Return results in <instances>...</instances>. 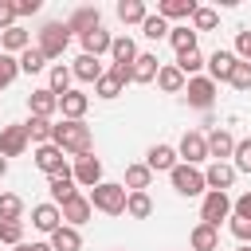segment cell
<instances>
[{
	"mask_svg": "<svg viewBox=\"0 0 251 251\" xmlns=\"http://www.w3.org/2000/svg\"><path fill=\"white\" fill-rule=\"evenodd\" d=\"M55 145H59L63 153L86 157V153H90V126H86V122H67V118H63V126H55Z\"/></svg>",
	"mask_w": 251,
	"mask_h": 251,
	"instance_id": "obj_1",
	"label": "cell"
},
{
	"mask_svg": "<svg viewBox=\"0 0 251 251\" xmlns=\"http://www.w3.org/2000/svg\"><path fill=\"white\" fill-rule=\"evenodd\" d=\"M126 200H129L126 184L102 180V184L90 188V208H98V212H106V216H122V212H126Z\"/></svg>",
	"mask_w": 251,
	"mask_h": 251,
	"instance_id": "obj_2",
	"label": "cell"
},
{
	"mask_svg": "<svg viewBox=\"0 0 251 251\" xmlns=\"http://www.w3.org/2000/svg\"><path fill=\"white\" fill-rule=\"evenodd\" d=\"M67 43H71V31H67V24H59V20H51V24H43L39 27V51H43V59H59L63 51H67Z\"/></svg>",
	"mask_w": 251,
	"mask_h": 251,
	"instance_id": "obj_3",
	"label": "cell"
},
{
	"mask_svg": "<svg viewBox=\"0 0 251 251\" xmlns=\"http://www.w3.org/2000/svg\"><path fill=\"white\" fill-rule=\"evenodd\" d=\"M169 180H173V188L180 192V196H200V192H208V180H204V173L196 169V165H176L173 173H169Z\"/></svg>",
	"mask_w": 251,
	"mask_h": 251,
	"instance_id": "obj_4",
	"label": "cell"
},
{
	"mask_svg": "<svg viewBox=\"0 0 251 251\" xmlns=\"http://www.w3.org/2000/svg\"><path fill=\"white\" fill-rule=\"evenodd\" d=\"M227 216H231V200H227V192H204L200 224H208V227L220 231V220H227Z\"/></svg>",
	"mask_w": 251,
	"mask_h": 251,
	"instance_id": "obj_5",
	"label": "cell"
},
{
	"mask_svg": "<svg viewBox=\"0 0 251 251\" xmlns=\"http://www.w3.org/2000/svg\"><path fill=\"white\" fill-rule=\"evenodd\" d=\"M184 98H188V106H196V110H212V102H216V82L196 75V78L184 82Z\"/></svg>",
	"mask_w": 251,
	"mask_h": 251,
	"instance_id": "obj_6",
	"label": "cell"
},
{
	"mask_svg": "<svg viewBox=\"0 0 251 251\" xmlns=\"http://www.w3.org/2000/svg\"><path fill=\"white\" fill-rule=\"evenodd\" d=\"M71 176H75V184H82V188H94V184H102V161H98L94 153H86V157H75V169H71Z\"/></svg>",
	"mask_w": 251,
	"mask_h": 251,
	"instance_id": "obj_7",
	"label": "cell"
},
{
	"mask_svg": "<svg viewBox=\"0 0 251 251\" xmlns=\"http://www.w3.org/2000/svg\"><path fill=\"white\" fill-rule=\"evenodd\" d=\"M27 141H31L27 126H4L0 129V157H20L27 149Z\"/></svg>",
	"mask_w": 251,
	"mask_h": 251,
	"instance_id": "obj_8",
	"label": "cell"
},
{
	"mask_svg": "<svg viewBox=\"0 0 251 251\" xmlns=\"http://www.w3.org/2000/svg\"><path fill=\"white\" fill-rule=\"evenodd\" d=\"M176 153L184 157V165H200V161H208V137L196 133V129H188V133L180 137V149H176Z\"/></svg>",
	"mask_w": 251,
	"mask_h": 251,
	"instance_id": "obj_9",
	"label": "cell"
},
{
	"mask_svg": "<svg viewBox=\"0 0 251 251\" xmlns=\"http://www.w3.org/2000/svg\"><path fill=\"white\" fill-rule=\"evenodd\" d=\"M35 165H39V169H43L47 176L71 173V169H67V161H63V149H59L55 141H51V145H39V149H35Z\"/></svg>",
	"mask_w": 251,
	"mask_h": 251,
	"instance_id": "obj_10",
	"label": "cell"
},
{
	"mask_svg": "<svg viewBox=\"0 0 251 251\" xmlns=\"http://www.w3.org/2000/svg\"><path fill=\"white\" fill-rule=\"evenodd\" d=\"M204 180H208V192H227L231 180H235V165H227V161H212L208 173H204Z\"/></svg>",
	"mask_w": 251,
	"mask_h": 251,
	"instance_id": "obj_11",
	"label": "cell"
},
{
	"mask_svg": "<svg viewBox=\"0 0 251 251\" xmlns=\"http://www.w3.org/2000/svg\"><path fill=\"white\" fill-rule=\"evenodd\" d=\"M59 212H63V220H67L71 227H78V224H86V220H90V212H94V208H90V196L75 192L67 204H59Z\"/></svg>",
	"mask_w": 251,
	"mask_h": 251,
	"instance_id": "obj_12",
	"label": "cell"
},
{
	"mask_svg": "<svg viewBox=\"0 0 251 251\" xmlns=\"http://www.w3.org/2000/svg\"><path fill=\"white\" fill-rule=\"evenodd\" d=\"M235 55L231 51H212V59H208V78L212 82H231V71H235Z\"/></svg>",
	"mask_w": 251,
	"mask_h": 251,
	"instance_id": "obj_13",
	"label": "cell"
},
{
	"mask_svg": "<svg viewBox=\"0 0 251 251\" xmlns=\"http://www.w3.org/2000/svg\"><path fill=\"white\" fill-rule=\"evenodd\" d=\"M31 224L39 227V231H59L63 227V212H59V204H35L31 208Z\"/></svg>",
	"mask_w": 251,
	"mask_h": 251,
	"instance_id": "obj_14",
	"label": "cell"
},
{
	"mask_svg": "<svg viewBox=\"0 0 251 251\" xmlns=\"http://www.w3.org/2000/svg\"><path fill=\"white\" fill-rule=\"evenodd\" d=\"M94 27H102V16H98V8H75V16L67 20V31H75L78 39H82L86 31H94Z\"/></svg>",
	"mask_w": 251,
	"mask_h": 251,
	"instance_id": "obj_15",
	"label": "cell"
},
{
	"mask_svg": "<svg viewBox=\"0 0 251 251\" xmlns=\"http://www.w3.org/2000/svg\"><path fill=\"white\" fill-rule=\"evenodd\" d=\"M27 106H31V118H51L55 110H59V94L55 90H31V98H27Z\"/></svg>",
	"mask_w": 251,
	"mask_h": 251,
	"instance_id": "obj_16",
	"label": "cell"
},
{
	"mask_svg": "<svg viewBox=\"0 0 251 251\" xmlns=\"http://www.w3.org/2000/svg\"><path fill=\"white\" fill-rule=\"evenodd\" d=\"M86 106H90V98H86L82 90H67V94L59 98V110H63V118H67V122H82Z\"/></svg>",
	"mask_w": 251,
	"mask_h": 251,
	"instance_id": "obj_17",
	"label": "cell"
},
{
	"mask_svg": "<svg viewBox=\"0 0 251 251\" xmlns=\"http://www.w3.org/2000/svg\"><path fill=\"white\" fill-rule=\"evenodd\" d=\"M196 0H161L157 4V16H165V20H192L196 16Z\"/></svg>",
	"mask_w": 251,
	"mask_h": 251,
	"instance_id": "obj_18",
	"label": "cell"
},
{
	"mask_svg": "<svg viewBox=\"0 0 251 251\" xmlns=\"http://www.w3.org/2000/svg\"><path fill=\"white\" fill-rule=\"evenodd\" d=\"M27 47H31V35H27L20 24H16V27H8V31H0V51H4V55H16V51L24 55Z\"/></svg>",
	"mask_w": 251,
	"mask_h": 251,
	"instance_id": "obj_19",
	"label": "cell"
},
{
	"mask_svg": "<svg viewBox=\"0 0 251 251\" xmlns=\"http://www.w3.org/2000/svg\"><path fill=\"white\" fill-rule=\"evenodd\" d=\"M110 47H114V35H110L106 27H94V31L82 35V55H94V59H98V55H106Z\"/></svg>",
	"mask_w": 251,
	"mask_h": 251,
	"instance_id": "obj_20",
	"label": "cell"
},
{
	"mask_svg": "<svg viewBox=\"0 0 251 251\" xmlns=\"http://www.w3.org/2000/svg\"><path fill=\"white\" fill-rule=\"evenodd\" d=\"M231 153H235V137H231L227 129H212V133H208V157L224 161V157H231Z\"/></svg>",
	"mask_w": 251,
	"mask_h": 251,
	"instance_id": "obj_21",
	"label": "cell"
},
{
	"mask_svg": "<svg viewBox=\"0 0 251 251\" xmlns=\"http://www.w3.org/2000/svg\"><path fill=\"white\" fill-rule=\"evenodd\" d=\"M145 165H149L153 173H173V169H176V149H173V145H153Z\"/></svg>",
	"mask_w": 251,
	"mask_h": 251,
	"instance_id": "obj_22",
	"label": "cell"
},
{
	"mask_svg": "<svg viewBox=\"0 0 251 251\" xmlns=\"http://www.w3.org/2000/svg\"><path fill=\"white\" fill-rule=\"evenodd\" d=\"M71 71H75V78H78V82H98V78L106 75V71H102V63H98L94 55H78Z\"/></svg>",
	"mask_w": 251,
	"mask_h": 251,
	"instance_id": "obj_23",
	"label": "cell"
},
{
	"mask_svg": "<svg viewBox=\"0 0 251 251\" xmlns=\"http://www.w3.org/2000/svg\"><path fill=\"white\" fill-rule=\"evenodd\" d=\"M184 82H188V78L176 71V63H169V67L157 71V86H161L165 94H184Z\"/></svg>",
	"mask_w": 251,
	"mask_h": 251,
	"instance_id": "obj_24",
	"label": "cell"
},
{
	"mask_svg": "<svg viewBox=\"0 0 251 251\" xmlns=\"http://www.w3.org/2000/svg\"><path fill=\"white\" fill-rule=\"evenodd\" d=\"M188 243H192V251H216L220 247V231L208 227V224H196L192 235H188Z\"/></svg>",
	"mask_w": 251,
	"mask_h": 251,
	"instance_id": "obj_25",
	"label": "cell"
},
{
	"mask_svg": "<svg viewBox=\"0 0 251 251\" xmlns=\"http://www.w3.org/2000/svg\"><path fill=\"white\" fill-rule=\"evenodd\" d=\"M55 251H78L82 247V235H78V227H71V224H63L59 231H51V239H47Z\"/></svg>",
	"mask_w": 251,
	"mask_h": 251,
	"instance_id": "obj_26",
	"label": "cell"
},
{
	"mask_svg": "<svg viewBox=\"0 0 251 251\" xmlns=\"http://www.w3.org/2000/svg\"><path fill=\"white\" fill-rule=\"evenodd\" d=\"M110 55H114V63H122V67H133L141 51H137V43H133L129 35H118V39H114V47H110Z\"/></svg>",
	"mask_w": 251,
	"mask_h": 251,
	"instance_id": "obj_27",
	"label": "cell"
},
{
	"mask_svg": "<svg viewBox=\"0 0 251 251\" xmlns=\"http://www.w3.org/2000/svg\"><path fill=\"white\" fill-rule=\"evenodd\" d=\"M157 71H161V59L145 51V55H137V63H133V82H153Z\"/></svg>",
	"mask_w": 251,
	"mask_h": 251,
	"instance_id": "obj_28",
	"label": "cell"
},
{
	"mask_svg": "<svg viewBox=\"0 0 251 251\" xmlns=\"http://www.w3.org/2000/svg\"><path fill=\"white\" fill-rule=\"evenodd\" d=\"M153 180V169L149 165H126V188L129 192H145Z\"/></svg>",
	"mask_w": 251,
	"mask_h": 251,
	"instance_id": "obj_29",
	"label": "cell"
},
{
	"mask_svg": "<svg viewBox=\"0 0 251 251\" xmlns=\"http://www.w3.org/2000/svg\"><path fill=\"white\" fill-rule=\"evenodd\" d=\"M75 192H78V188H75V176H71V173L51 176V200H55V204H67Z\"/></svg>",
	"mask_w": 251,
	"mask_h": 251,
	"instance_id": "obj_30",
	"label": "cell"
},
{
	"mask_svg": "<svg viewBox=\"0 0 251 251\" xmlns=\"http://www.w3.org/2000/svg\"><path fill=\"white\" fill-rule=\"evenodd\" d=\"M27 133H31L35 145H51V141H55V126H51V118H31V122H27Z\"/></svg>",
	"mask_w": 251,
	"mask_h": 251,
	"instance_id": "obj_31",
	"label": "cell"
},
{
	"mask_svg": "<svg viewBox=\"0 0 251 251\" xmlns=\"http://www.w3.org/2000/svg\"><path fill=\"white\" fill-rule=\"evenodd\" d=\"M145 16H149V12H145L141 0H122V4H118V20H122V24H145Z\"/></svg>",
	"mask_w": 251,
	"mask_h": 251,
	"instance_id": "obj_32",
	"label": "cell"
},
{
	"mask_svg": "<svg viewBox=\"0 0 251 251\" xmlns=\"http://www.w3.org/2000/svg\"><path fill=\"white\" fill-rule=\"evenodd\" d=\"M153 212V200H149V192H129V200H126V216H133V220H145Z\"/></svg>",
	"mask_w": 251,
	"mask_h": 251,
	"instance_id": "obj_33",
	"label": "cell"
},
{
	"mask_svg": "<svg viewBox=\"0 0 251 251\" xmlns=\"http://www.w3.org/2000/svg\"><path fill=\"white\" fill-rule=\"evenodd\" d=\"M169 20L165 16H145V24H141V35L145 39H169Z\"/></svg>",
	"mask_w": 251,
	"mask_h": 251,
	"instance_id": "obj_34",
	"label": "cell"
},
{
	"mask_svg": "<svg viewBox=\"0 0 251 251\" xmlns=\"http://www.w3.org/2000/svg\"><path fill=\"white\" fill-rule=\"evenodd\" d=\"M169 43L176 47V55L196 51V31H192V27H173V31H169Z\"/></svg>",
	"mask_w": 251,
	"mask_h": 251,
	"instance_id": "obj_35",
	"label": "cell"
},
{
	"mask_svg": "<svg viewBox=\"0 0 251 251\" xmlns=\"http://www.w3.org/2000/svg\"><path fill=\"white\" fill-rule=\"evenodd\" d=\"M200 67H208L200 51H184V55H176V71H180L184 78H196V71H200Z\"/></svg>",
	"mask_w": 251,
	"mask_h": 251,
	"instance_id": "obj_36",
	"label": "cell"
},
{
	"mask_svg": "<svg viewBox=\"0 0 251 251\" xmlns=\"http://www.w3.org/2000/svg\"><path fill=\"white\" fill-rule=\"evenodd\" d=\"M71 78H75V71L59 63V67H51V82H47V90H55V94L63 98V94L71 90Z\"/></svg>",
	"mask_w": 251,
	"mask_h": 251,
	"instance_id": "obj_37",
	"label": "cell"
},
{
	"mask_svg": "<svg viewBox=\"0 0 251 251\" xmlns=\"http://www.w3.org/2000/svg\"><path fill=\"white\" fill-rule=\"evenodd\" d=\"M122 86H126V82H122V78H118L114 71H106V75H102V78L94 82V90H98V98H118V94H122Z\"/></svg>",
	"mask_w": 251,
	"mask_h": 251,
	"instance_id": "obj_38",
	"label": "cell"
},
{
	"mask_svg": "<svg viewBox=\"0 0 251 251\" xmlns=\"http://www.w3.org/2000/svg\"><path fill=\"white\" fill-rule=\"evenodd\" d=\"M20 212H24V200L16 192H0V224L4 220H20Z\"/></svg>",
	"mask_w": 251,
	"mask_h": 251,
	"instance_id": "obj_39",
	"label": "cell"
},
{
	"mask_svg": "<svg viewBox=\"0 0 251 251\" xmlns=\"http://www.w3.org/2000/svg\"><path fill=\"white\" fill-rule=\"evenodd\" d=\"M47 67V59H43V51L39 47H27L24 55H20V71H27V75H39Z\"/></svg>",
	"mask_w": 251,
	"mask_h": 251,
	"instance_id": "obj_40",
	"label": "cell"
},
{
	"mask_svg": "<svg viewBox=\"0 0 251 251\" xmlns=\"http://www.w3.org/2000/svg\"><path fill=\"white\" fill-rule=\"evenodd\" d=\"M16 75H20V59H16V55H0V90L12 86Z\"/></svg>",
	"mask_w": 251,
	"mask_h": 251,
	"instance_id": "obj_41",
	"label": "cell"
},
{
	"mask_svg": "<svg viewBox=\"0 0 251 251\" xmlns=\"http://www.w3.org/2000/svg\"><path fill=\"white\" fill-rule=\"evenodd\" d=\"M216 24H220V16H216L212 8H196V16H192V31H196V35H200V31H212Z\"/></svg>",
	"mask_w": 251,
	"mask_h": 251,
	"instance_id": "obj_42",
	"label": "cell"
},
{
	"mask_svg": "<svg viewBox=\"0 0 251 251\" xmlns=\"http://www.w3.org/2000/svg\"><path fill=\"white\" fill-rule=\"evenodd\" d=\"M0 239L12 243V247H20V243H24V224H20V220H4V224H0Z\"/></svg>",
	"mask_w": 251,
	"mask_h": 251,
	"instance_id": "obj_43",
	"label": "cell"
},
{
	"mask_svg": "<svg viewBox=\"0 0 251 251\" xmlns=\"http://www.w3.org/2000/svg\"><path fill=\"white\" fill-rule=\"evenodd\" d=\"M235 173H251V137L247 141H235Z\"/></svg>",
	"mask_w": 251,
	"mask_h": 251,
	"instance_id": "obj_44",
	"label": "cell"
},
{
	"mask_svg": "<svg viewBox=\"0 0 251 251\" xmlns=\"http://www.w3.org/2000/svg\"><path fill=\"white\" fill-rule=\"evenodd\" d=\"M231 86L235 90H251V63H235V71H231Z\"/></svg>",
	"mask_w": 251,
	"mask_h": 251,
	"instance_id": "obj_45",
	"label": "cell"
},
{
	"mask_svg": "<svg viewBox=\"0 0 251 251\" xmlns=\"http://www.w3.org/2000/svg\"><path fill=\"white\" fill-rule=\"evenodd\" d=\"M231 235H235L239 243H251V220H243V216H231Z\"/></svg>",
	"mask_w": 251,
	"mask_h": 251,
	"instance_id": "obj_46",
	"label": "cell"
},
{
	"mask_svg": "<svg viewBox=\"0 0 251 251\" xmlns=\"http://www.w3.org/2000/svg\"><path fill=\"white\" fill-rule=\"evenodd\" d=\"M16 4H8V0H0V31H8V27H16Z\"/></svg>",
	"mask_w": 251,
	"mask_h": 251,
	"instance_id": "obj_47",
	"label": "cell"
},
{
	"mask_svg": "<svg viewBox=\"0 0 251 251\" xmlns=\"http://www.w3.org/2000/svg\"><path fill=\"white\" fill-rule=\"evenodd\" d=\"M235 59L251 63V31H239V35H235Z\"/></svg>",
	"mask_w": 251,
	"mask_h": 251,
	"instance_id": "obj_48",
	"label": "cell"
},
{
	"mask_svg": "<svg viewBox=\"0 0 251 251\" xmlns=\"http://www.w3.org/2000/svg\"><path fill=\"white\" fill-rule=\"evenodd\" d=\"M231 208H235V216H243V220H251V192H243V196H239V200H235Z\"/></svg>",
	"mask_w": 251,
	"mask_h": 251,
	"instance_id": "obj_49",
	"label": "cell"
},
{
	"mask_svg": "<svg viewBox=\"0 0 251 251\" xmlns=\"http://www.w3.org/2000/svg\"><path fill=\"white\" fill-rule=\"evenodd\" d=\"M39 12V0H20L16 4V16H35Z\"/></svg>",
	"mask_w": 251,
	"mask_h": 251,
	"instance_id": "obj_50",
	"label": "cell"
},
{
	"mask_svg": "<svg viewBox=\"0 0 251 251\" xmlns=\"http://www.w3.org/2000/svg\"><path fill=\"white\" fill-rule=\"evenodd\" d=\"M16 251H55V247H51V243H20Z\"/></svg>",
	"mask_w": 251,
	"mask_h": 251,
	"instance_id": "obj_51",
	"label": "cell"
},
{
	"mask_svg": "<svg viewBox=\"0 0 251 251\" xmlns=\"http://www.w3.org/2000/svg\"><path fill=\"white\" fill-rule=\"evenodd\" d=\"M4 173H8V157H0V176H4Z\"/></svg>",
	"mask_w": 251,
	"mask_h": 251,
	"instance_id": "obj_52",
	"label": "cell"
},
{
	"mask_svg": "<svg viewBox=\"0 0 251 251\" xmlns=\"http://www.w3.org/2000/svg\"><path fill=\"white\" fill-rule=\"evenodd\" d=\"M239 251H251V243H243V247H239Z\"/></svg>",
	"mask_w": 251,
	"mask_h": 251,
	"instance_id": "obj_53",
	"label": "cell"
},
{
	"mask_svg": "<svg viewBox=\"0 0 251 251\" xmlns=\"http://www.w3.org/2000/svg\"><path fill=\"white\" fill-rule=\"evenodd\" d=\"M0 55H4V51H0Z\"/></svg>",
	"mask_w": 251,
	"mask_h": 251,
	"instance_id": "obj_54",
	"label": "cell"
}]
</instances>
